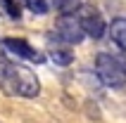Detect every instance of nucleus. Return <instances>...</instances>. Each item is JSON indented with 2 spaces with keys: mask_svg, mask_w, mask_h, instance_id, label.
<instances>
[{
  "mask_svg": "<svg viewBox=\"0 0 126 123\" xmlns=\"http://www.w3.org/2000/svg\"><path fill=\"white\" fill-rule=\"evenodd\" d=\"M81 26H83V33H86V36H91V38H95V40H100V38L107 33V24H105V19H102V17H100L95 10L81 17Z\"/></svg>",
  "mask_w": 126,
  "mask_h": 123,
  "instance_id": "nucleus-4",
  "label": "nucleus"
},
{
  "mask_svg": "<svg viewBox=\"0 0 126 123\" xmlns=\"http://www.w3.org/2000/svg\"><path fill=\"white\" fill-rule=\"evenodd\" d=\"M110 36H112L114 45L126 55V19L124 17H119V19H114L110 24Z\"/></svg>",
  "mask_w": 126,
  "mask_h": 123,
  "instance_id": "nucleus-6",
  "label": "nucleus"
},
{
  "mask_svg": "<svg viewBox=\"0 0 126 123\" xmlns=\"http://www.w3.org/2000/svg\"><path fill=\"white\" fill-rule=\"evenodd\" d=\"M0 90H2V95H10V97L31 99V97H38L41 83L29 66H24L19 62L0 59Z\"/></svg>",
  "mask_w": 126,
  "mask_h": 123,
  "instance_id": "nucleus-1",
  "label": "nucleus"
},
{
  "mask_svg": "<svg viewBox=\"0 0 126 123\" xmlns=\"http://www.w3.org/2000/svg\"><path fill=\"white\" fill-rule=\"evenodd\" d=\"M2 45L7 48V52L17 55V59H41V57L36 55V50L26 40H21V38H5Z\"/></svg>",
  "mask_w": 126,
  "mask_h": 123,
  "instance_id": "nucleus-5",
  "label": "nucleus"
},
{
  "mask_svg": "<svg viewBox=\"0 0 126 123\" xmlns=\"http://www.w3.org/2000/svg\"><path fill=\"white\" fill-rule=\"evenodd\" d=\"M50 59L55 62V64H60V66H67V64H71L74 55H71L69 50H64V48H57V50L50 52Z\"/></svg>",
  "mask_w": 126,
  "mask_h": 123,
  "instance_id": "nucleus-7",
  "label": "nucleus"
},
{
  "mask_svg": "<svg viewBox=\"0 0 126 123\" xmlns=\"http://www.w3.org/2000/svg\"><path fill=\"white\" fill-rule=\"evenodd\" d=\"M55 7L60 14H74L81 7V0H55Z\"/></svg>",
  "mask_w": 126,
  "mask_h": 123,
  "instance_id": "nucleus-8",
  "label": "nucleus"
},
{
  "mask_svg": "<svg viewBox=\"0 0 126 123\" xmlns=\"http://www.w3.org/2000/svg\"><path fill=\"white\" fill-rule=\"evenodd\" d=\"M55 33L57 38L67 45H79V43L86 38L83 26H81V19L76 14H60L55 21Z\"/></svg>",
  "mask_w": 126,
  "mask_h": 123,
  "instance_id": "nucleus-3",
  "label": "nucleus"
},
{
  "mask_svg": "<svg viewBox=\"0 0 126 123\" xmlns=\"http://www.w3.org/2000/svg\"><path fill=\"white\" fill-rule=\"evenodd\" d=\"M0 10L2 14H7L10 19H19V5H17V0H0Z\"/></svg>",
  "mask_w": 126,
  "mask_h": 123,
  "instance_id": "nucleus-9",
  "label": "nucleus"
},
{
  "mask_svg": "<svg viewBox=\"0 0 126 123\" xmlns=\"http://www.w3.org/2000/svg\"><path fill=\"white\" fill-rule=\"evenodd\" d=\"M95 76L100 78V83L105 88L117 90V88H124L126 85V69L110 52H100L95 57Z\"/></svg>",
  "mask_w": 126,
  "mask_h": 123,
  "instance_id": "nucleus-2",
  "label": "nucleus"
},
{
  "mask_svg": "<svg viewBox=\"0 0 126 123\" xmlns=\"http://www.w3.org/2000/svg\"><path fill=\"white\" fill-rule=\"evenodd\" d=\"M24 5H26L33 14H38V17L48 14V10H50V5L45 2V0H24Z\"/></svg>",
  "mask_w": 126,
  "mask_h": 123,
  "instance_id": "nucleus-10",
  "label": "nucleus"
}]
</instances>
